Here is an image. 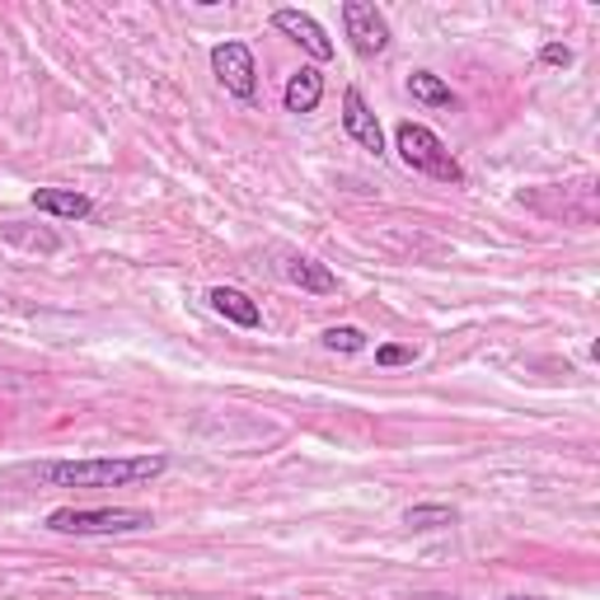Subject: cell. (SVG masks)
Wrapping results in <instances>:
<instances>
[{"instance_id": "obj_7", "label": "cell", "mask_w": 600, "mask_h": 600, "mask_svg": "<svg viewBox=\"0 0 600 600\" xmlns=\"http://www.w3.org/2000/svg\"><path fill=\"white\" fill-rule=\"evenodd\" d=\"M343 127H347V136L357 141L362 151H370V155H385V132H380V118L370 113V103L362 99V90H347V95H343Z\"/></svg>"}, {"instance_id": "obj_9", "label": "cell", "mask_w": 600, "mask_h": 600, "mask_svg": "<svg viewBox=\"0 0 600 600\" xmlns=\"http://www.w3.org/2000/svg\"><path fill=\"white\" fill-rule=\"evenodd\" d=\"M207 300H211V310H216L221 320H231V324H240V329H258V324H263V310H258L240 287H211Z\"/></svg>"}, {"instance_id": "obj_8", "label": "cell", "mask_w": 600, "mask_h": 600, "mask_svg": "<svg viewBox=\"0 0 600 600\" xmlns=\"http://www.w3.org/2000/svg\"><path fill=\"white\" fill-rule=\"evenodd\" d=\"M33 211H47V216H62V221H85L95 211V202L76 188H33Z\"/></svg>"}, {"instance_id": "obj_3", "label": "cell", "mask_w": 600, "mask_h": 600, "mask_svg": "<svg viewBox=\"0 0 600 600\" xmlns=\"http://www.w3.org/2000/svg\"><path fill=\"white\" fill-rule=\"evenodd\" d=\"M155 516L141 507H62L47 516V531L57 535H132V531H151Z\"/></svg>"}, {"instance_id": "obj_17", "label": "cell", "mask_w": 600, "mask_h": 600, "mask_svg": "<svg viewBox=\"0 0 600 600\" xmlns=\"http://www.w3.org/2000/svg\"><path fill=\"white\" fill-rule=\"evenodd\" d=\"M502 600H544V596H502Z\"/></svg>"}, {"instance_id": "obj_11", "label": "cell", "mask_w": 600, "mask_h": 600, "mask_svg": "<svg viewBox=\"0 0 600 600\" xmlns=\"http://www.w3.org/2000/svg\"><path fill=\"white\" fill-rule=\"evenodd\" d=\"M287 281L291 287H300V291H310V296H333L338 291V277H333L324 263H314V258H287Z\"/></svg>"}, {"instance_id": "obj_13", "label": "cell", "mask_w": 600, "mask_h": 600, "mask_svg": "<svg viewBox=\"0 0 600 600\" xmlns=\"http://www.w3.org/2000/svg\"><path fill=\"white\" fill-rule=\"evenodd\" d=\"M403 525H409V531H441V525H455V507H446V502L409 507L403 511Z\"/></svg>"}, {"instance_id": "obj_6", "label": "cell", "mask_w": 600, "mask_h": 600, "mask_svg": "<svg viewBox=\"0 0 600 600\" xmlns=\"http://www.w3.org/2000/svg\"><path fill=\"white\" fill-rule=\"evenodd\" d=\"M273 29L287 33L291 43H300L314 62H333V38L324 33V24L314 20V14H305V10H277L273 14Z\"/></svg>"}, {"instance_id": "obj_12", "label": "cell", "mask_w": 600, "mask_h": 600, "mask_svg": "<svg viewBox=\"0 0 600 600\" xmlns=\"http://www.w3.org/2000/svg\"><path fill=\"white\" fill-rule=\"evenodd\" d=\"M409 95H413V103H427V109H455V90L441 76H432V70H413Z\"/></svg>"}, {"instance_id": "obj_5", "label": "cell", "mask_w": 600, "mask_h": 600, "mask_svg": "<svg viewBox=\"0 0 600 600\" xmlns=\"http://www.w3.org/2000/svg\"><path fill=\"white\" fill-rule=\"evenodd\" d=\"M343 29H347V43L357 57H380V52L390 47V24H385V14L370 5V0H347Z\"/></svg>"}, {"instance_id": "obj_4", "label": "cell", "mask_w": 600, "mask_h": 600, "mask_svg": "<svg viewBox=\"0 0 600 600\" xmlns=\"http://www.w3.org/2000/svg\"><path fill=\"white\" fill-rule=\"evenodd\" d=\"M211 70H216V80L235 99H244V103L258 99V66H254L249 43H216L211 47Z\"/></svg>"}, {"instance_id": "obj_14", "label": "cell", "mask_w": 600, "mask_h": 600, "mask_svg": "<svg viewBox=\"0 0 600 600\" xmlns=\"http://www.w3.org/2000/svg\"><path fill=\"white\" fill-rule=\"evenodd\" d=\"M320 343H324L329 352H366V333L352 329V324H343V329H324Z\"/></svg>"}, {"instance_id": "obj_2", "label": "cell", "mask_w": 600, "mask_h": 600, "mask_svg": "<svg viewBox=\"0 0 600 600\" xmlns=\"http://www.w3.org/2000/svg\"><path fill=\"white\" fill-rule=\"evenodd\" d=\"M395 151L409 169L427 174V179H436V184H455V188L465 184V165L455 160V155L446 151V141H441L432 127H422V122H399Z\"/></svg>"}, {"instance_id": "obj_1", "label": "cell", "mask_w": 600, "mask_h": 600, "mask_svg": "<svg viewBox=\"0 0 600 600\" xmlns=\"http://www.w3.org/2000/svg\"><path fill=\"white\" fill-rule=\"evenodd\" d=\"M169 469L165 455H122V460H52L38 465V479L52 488H132Z\"/></svg>"}, {"instance_id": "obj_15", "label": "cell", "mask_w": 600, "mask_h": 600, "mask_svg": "<svg viewBox=\"0 0 600 600\" xmlns=\"http://www.w3.org/2000/svg\"><path fill=\"white\" fill-rule=\"evenodd\" d=\"M376 362L380 366H413L418 352L413 347H399V343H385V347H376Z\"/></svg>"}, {"instance_id": "obj_10", "label": "cell", "mask_w": 600, "mask_h": 600, "mask_svg": "<svg viewBox=\"0 0 600 600\" xmlns=\"http://www.w3.org/2000/svg\"><path fill=\"white\" fill-rule=\"evenodd\" d=\"M324 99V76L314 66H300L296 76L287 80V90H281V103H287V113H314Z\"/></svg>"}, {"instance_id": "obj_16", "label": "cell", "mask_w": 600, "mask_h": 600, "mask_svg": "<svg viewBox=\"0 0 600 600\" xmlns=\"http://www.w3.org/2000/svg\"><path fill=\"white\" fill-rule=\"evenodd\" d=\"M540 62H544V66H573V47L544 43V47H540Z\"/></svg>"}]
</instances>
